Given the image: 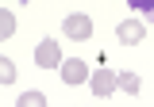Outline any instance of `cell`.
Wrapping results in <instances>:
<instances>
[{"label": "cell", "instance_id": "obj_9", "mask_svg": "<svg viewBox=\"0 0 154 107\" xmlns=\"http://www.w3.org/2000/svg\"><path fill=\"white\" fill-rule=\"evenodd\" d=\"M12 80H16V65L8 57H0V84H12Z\"/></svg>", "mask_w": 154, "mask_h": 107}, {"label": "cell", "instance_id": "obj_4", "mask_svg": "<svg viewBox=\"0 0 154 107\" xmlns=\"http://www.w3.org/2000/svg\"><path fill=\"white\" fill-rule=\"evenodd\" d=\"M58 69H62V80H66V84H85V80H89V65H85L81 57H69V61H62Z\"/></svg>", "mask_w": 154, "mask_h": 107}, {"label": "cell", "instance_id": "obj_3", "mask_svg": "<svg viewBox=\"0 0 154 107\" xmlns=\"http://www.w3.org/2000/svg\"><path fill=\"white\" fill-rule=\"evenodd\" d=\"M116 38H119L123 46H139V42L146 38V27H143V19H123V23L116 27Z\"/></svg>", "mask_w": 154, "mask_h": 107}, {"label": "cell", "instance_id": "obj_2", "mask_svg": "<svg viewBox=\"0 0 154 107\" xmlns=\"http://www.w3.org/2000/svg\"><path fill=\"white\" fill-rule=\"evenodd\" d=\"M62 35L73 38V42H85V38H93V19L89 16H69L62 23Z\"/></svg>", "mask_w": 154, "mask_h": 107}, {"label": "cell", "instance_id": "obj_7", "mask_svg": "<svg viewBox=\"0 0 154 107\" xmlns=\"http://www.w3.org/2000/svg\"><path fill=\"white\" fill-rule=\"evenodd\" d=\"M16 35V16L8 8H0V38H12Z\"/></svg>", "mask_w": 154, "mask_h": 107}, {"label": "cell", "instance_id": "obj_5", "mask_svg": "<svg viewBox=\"0 0 154 107\" xmlns=\"http://www.w3.org/2000/svg\"><path fill=\"white\" fill-rule=\"evenodd\" d=\"M85 84H93V92H96V96H112V92H116V77H112L108 69H96L93 77L85 80Z\"/></svg>", "mask_w": 154, "mask_h": 107}, {"label": "cell", "instance_id": "obj_1", "mask_svg": "<svg viewBox=\"0 0 154 107\" xmlns=\"http://www.w3.org/2000/svg\"><path fill=\"white\" fill-rule=\"evenodd\" d=\"M35 65H38V69H58V65H62V46H58L54 38H42V42H38Z\"/></svg>", "mask_w": 154, "mask_h": 107}, {"label": "cell", "instance_id": "obj_6", "mask_svg": "<svg viewBox=\"0 0 154 107\" xmlns=\"http://www.w3.org/2000/svg\"><path fill=\"white\" fill-rule=\"evenodd\" d=\"M116 88H123L127 96H139L143 84H139V77H135V73H123V77H116Z\"/></svg>", "mask_w": 154, "mask_h": 107}, {"label": "cell", "instance_id": "obj_8", "mask_svg": "<svg viewBox=\"0 0 154 107\" xmlns=\"http://www.w3.org/2000/svg\"><path fill=\"white\" fill-rule=\"evenodd\" d=\"M16 107H46V96H42V92H23Z\"/></svg>", "mask_w": 154, "mask_h": 107}]
</instances>
